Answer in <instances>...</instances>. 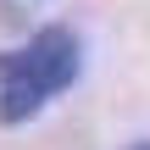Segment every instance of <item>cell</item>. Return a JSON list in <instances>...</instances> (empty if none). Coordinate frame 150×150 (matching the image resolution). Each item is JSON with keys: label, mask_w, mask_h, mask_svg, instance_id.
Wrapping results in <instances>:
<instances>
[{"label": "cell", "mask_w": 150, "mask_h": 150, "mask_svg": "<svg viewBox=\"0 0 150 150\" xmlns=\"http://www.w3.org/2000/svg\"><path fill=\"white\" fill-rule=\"evenodd\" d=\"M17 61H22V72H28L45 95H56V89H67L72 72H78V39H72L67 28H39V33L28 39V50H17Z\"/></svg>", "instance_id": "6da1fadb"}, {"label": "cell", "mask_w": 150, "mask_h": 150, "mask_svg": "<svg viewBox=\"0 0 150 150\" xmlns=\"http://www.w3.org/2000/svg\"><path fill=\"white\" fill-rule=\"evenodd\" d=\"M39 106H45V89L22 72L17 56H0V117H6V122H22V117H33Z\"/></svg>", "instance_id": "7a4b0ae2"}, {"label": "cell", "mask_w": 150, "mask_h": 150, "mask_svg": "<svg viewBox=\"0 0 150 150\" xmlns=\"http://www.w3.org/2000/svg\"><path fill=\"white\" fill-rule=\"evenodd\" d=\"M134 150H150V145H134Z\"/></svg>", "instance_id": "3957f363"}]
</instances>
